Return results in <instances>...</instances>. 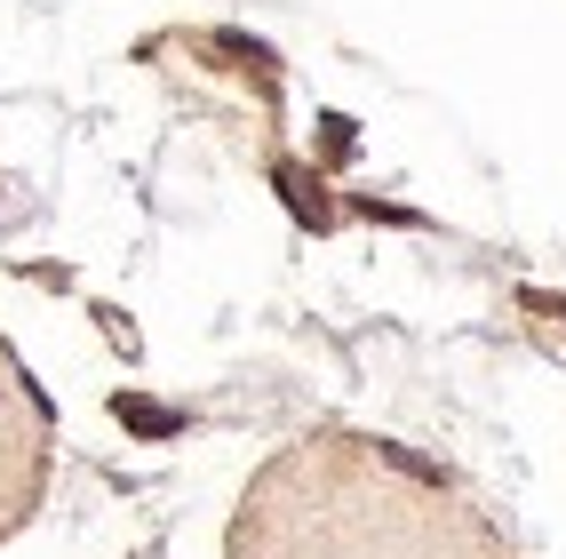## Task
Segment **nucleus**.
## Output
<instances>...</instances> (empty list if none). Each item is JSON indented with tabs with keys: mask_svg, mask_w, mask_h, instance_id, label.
I'll use <instances>...</instances> for the list:
<instances>
[{
	"mask_svg": "<svg viewBox=\"0 0 566 559\" xmlns=\"http://www.w3.org/2000/svg\"><path fill=\"white\" fill-rule=\"evenodd\" d=\"M49 488V447H41V416H32V392L17 384V368L0 360V544H9L32 504Z\"/></svg>",
	"mask_w": 566,
	"mask_h": 559,
	"instance_id": "f03ea898",
	"label": "nucleus"
},
{
	"mask_svg": "<svg viewBox=\"0 0 566 559\" xmlns=\"http://www.w3.org/2000/svg\"><path fill=\"white\" fill-rule=\"evenodd\" d=\"M232 559H503L415 456H304L240 504Z\"/></svg>",
	"mask_w": 566,
	"mask_h": 559,
	"instance_id": "f257e3e1",
	"label": "nucleus"
}]
</instances>
